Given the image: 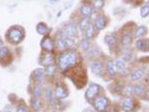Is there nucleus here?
I'll return each mask as SVG.
<instances>
[{
    "label": "nucleus",
    "instance_id": "nucleus-31",
    "mask_svg": "<svg viewBox=\"0 0 149 112\" xmlns=\"http://www.w3.org/2000/svg\"><path fill=\"white\" fill-rule=\"evenodd\" d=\"M55 73H56V66H53V65H50L48 66L47 68V73L50 75V77H52V75H55Z\"/></svg>",
    "mask_w": 149,
    "mask_h": 112
},
{
    "label": "nucleus",
    "instance_id": "nucleus-35",
    "mask_svg": "<svg viewBox=\"0 0 149 112\" xmlns=\"http://www.w3.org/2000/svg\"><path fill=\"white\" fill-rule=\"evenodd\" d=\"M40 107H41V102L39 100L36 99V100L33 101V108H34L35 110H39Z\"/></svg>",
    "mask_w": 149,
    "mask_h": 112
},
{
    "label": "nucleus",
    "instance_id": "nucleus-33",
    "mask_svg": "<svg viewBox=\"0 0 149 112\" xmlns=\"http://www.w3.org/2000/svg\"><path fill=\"white\" fill-rule=\"evenodd\" d=\"M98 54V49L97 47H95L92 49V51H91V53L88 54V58H95V57L97 56Z\"/></svg>",
    "mask_w": 149,
    "mask_h": 112
},
{
    "label": "nucleus",
    "instance_id": "nucleus-22",
    "mask_svg": "<svg viewBox=\"0 0 149 112\" xmlns=\"http://www.w3.org/2000/svg\"><path fill=\"white\" fill-rule=\"evenodd\" d=\"M132 41V36L130 35V33H126L125 35H123V37H122L121 39V43L123 46H127V45H129Z\"/></svg>",
    "mask_w": 149,
    "mask_h": 112
},
{
    "label": "nucleus",
    "instance_id": "nucleus-28",
    "mask_svg": "<svg viewBox=\"0 0 149 112\" xmlns=\"http://www.w3.org/2000/svg\"><path fill=\"white\" fill-rule=\"evenodd\" d=\"M44 70H42V68H37L35 71H34V77L37 80H40L42 77L44 75Z\"/></svg>",
    "mask_w": 149,
    "mask_h": 112
},
{
    "label": "nucleus",
    "instance_id": "nucleus-18",
    "mask_svg": "<svg viewBox=\"0 0 149 112\" xmlns=\"http://www.w3.org/2000/svg\"><path fill=\"white\" fill-rule=\"evenodd\" d=\"M107 71H109V73L111 77H113V75H116V68H115V66H114V64L112 63V62H107Z\"/></svg>",
    "mask_w": 149,
    "mask_h": 112
},
{
    "label": "nucleus",
    "instance_id": "nucleus-36",
    "mask_svg": "<svg viewBox=\"0 0 149 112\" xmlns=\"http://www.w3.org/2000/svg\"><path fill=\"white\" fill-rule=\"evenodd\" d=\"M131 92H132L131 86H126V88H125V96L129 97V96H130V94H131Z\"/></svg>",
    "mask_w": 149,
    "mask_h": 112
},
{
    "label": "nucleus",
    "instance_id": "nucleus-30",
    "mask_svg": "<svg viewBox=\"0 0 149 112\" xmlns=\"http://www.w3.org/2000/svg\"><path fill=\"white\" fill-rule=\"evenodd\" d=\"M44 64L47 66H50V65H53V64H54V58H53L52 55H48V56L45 57Z\"/></svg>",
    "mask_w": 149,
    "mask_h": 112
},
{
    "label": "nucleus",
    "instance_id": "nucleus-3",
    "mask_svg": "<svg viewBox=\"0 0 149 112\" xmlns=\"http://www.w3.org/2000/svg\"><path fill=\"white\" fill-rule=\"evenodd\" d=\"M93 107L98 112H105L109 107V99L107 97H97L95 101H93Z\"/></svg>",
    "mask_w": 149,
    "mask_h": 112
},
{
    "label": "nucleus",
    "instance_id": "nucleus-8",
    "mask_svg": "<svg viewBox=\"0 0 149 112\" xmlns=\"http://www.w3.org/2000/svg\"><path fill=\"white\" fill-rule=\"evenodd\" d=\"M72 80L74 82V84H77V82H78V80H83L84 82L86 83V73H85V71H81V70L80 68V70H78V71H74V77H72Z\"/></svg>",
    "mask_w": 149,
    "mask_h": 112
},
{
    "label": "nucleus",
    "instance_id": "nucleus-5",
    "mask_svg": "<svg viewBox=\"0 0 149 112\" xmlns=\"http://www.w3.org/2000/svg\"><path fill=\"white\" fill-rule=\"evenodd\" d=\"M100 90V86L98 84H95V83L91 84L90 87H88V88L86 89V98L88 99V100L93 99V97L97 96V95L98 94Z\"/></svg>",
    "mask_w": 149,
    "mask_h": 112
},
{
    "label": "nucleus",
    "instance_id": "nucleus-10",
    "mask_svg": "<svg viewBox=\"0 0 149 112\" xmlns=\"http://www.w3.org/2000/svg\"><path fill=\"white\" fill-rule=\"evenodd\" d=\"M55 95H56L57 98L64 99L68 96V93H67L66 89H65L63 86H57L56 90H55Z\"/></svg>",
    "mask_w": 149,
    "mask_h": 112
},
{
    "label": "nucleus",
    "instance_id": "nucleus-1",
    "mask_svg": "<svg viewBox=\"0 0 149 112\" xmlns=\"http://www.w3.org/2000/svg\"><path fill=\"white\" fill-rule=\"evenodd\" d=\"M78 62V56L74 52H67L62 55L59 59V66L62 71H65L72 68Z\"/></svg>",
    "mask_w": 149,
    "mask_h": 112
},
{
    "label": "nucleus",
    "instance_id": "nucleus-26",
    "mask_svg": "<svg viewBox=\"0 0 149 112\" xmlns=\"http://www.w3.org/2000/svg\"><path fill=\"white\" fill-rule=\"evenodd\" d=\"M42 90H43L42 84H41V83H38V84L34 87V89H33V94H34L35 96L39 97L42 95Z\"/></svg>",
    "mask_w": 149,
    "mask_h": 112
},
{
    "label": "nucleus",
    "instance_id": "nucleus-21",
    "mask_svg": "<svg viewBox=\"0 0 149 112\" xmlns=\"http://www.w3.org/2000/svg\"><path fill=\"white\" fill-rule=\"evenodd\" d=\"M114 66H115V68H116V70L121 71L122 70H124V68H126V62L124 61V59H117V61L115 62Z\"/></svg>",
    "mask_w": 149,
    "mask_h": 112
},
{
    "label": "nucleus",
    "instance_id": "nucleus-13",
    "mask_svg": "<svg viewBox=\"0 0 149 112\" xmlns=\"http://www.w3.org/2000/svg\"><path fill=\"white\" fill-rule=\"evenodd\" d=\"M143 75H144V71L139 68V70H136L132 73L131 80H133V82H137V80H140L141 78L143 77Z\"/></svg>",
    "mask_w": 149,
    "mask_h": 112
},
{
    "label": "nucleus",
    "instance_id": "nucleus-41",
    "mask_svg": "<svg viewBox=\"0 0 149 112\" xmlns=\"http://www.w3.org/2000/svg\"><path fill=\"white\" fill-rule=\"evenodd\" d=\"M6 112H12L11 110H8V111H6Z\"/></svg>",
    "mask_w": 149,
    "mask_h": 112
},
{
    "label": "nucleus",
    "instance_id": "nucleus-14",
    "mask_svg": "<svg viewBox=\"0 0 149 112\" xmlns=\"http://www.w3.org/2000/svg\"><path fill=\"white\" fill-rule=\"evenodd\" d=\"M36 31H37L39 35H46L49 29H48L47 25L45 23H39L37 25V27H36Z\"/></svg>",
    "mask_w": 149,
    "mask_h": 112
},
{
    "label": "nucleus",
    "instance_id": "nucleus-15",
    "mask_svg": "<svg viewBox=\"0 0 149 112\" xmlns=\"http://www.w3.org/2000/svg\"><path fill=\"white\" fill-rule=\"evenodd\" d=\"M95 28L97 30H102L105 28V25H107V21H105V18L104 17H100L95 20Z\"/></svg>",
    "mask_w": 149,
    "mask_h": 112
},
{
    "label": "nucleus",
    "instance_id": "nucleus-27",
    "mask_svg": "<svg viewBox=\"0 0 149 112\" xmlns=\"http://www.w3.org/2000/svg\"><path fill=\"white\" fill-rule=\"evenodd\" d=\"M143 87L141 86V85H135L134 86V88L132 89V91H133V93L136 95V96H140L141 94L143 93Z\"/></svg>",
    "mask_w": 149,
    "mask_h": 112
},
{
    "label": "nucleus",
    "instance_id": "nucleus-24",
    "mask_svg": "<svg viewBox=\"0 0 149 112\" xmlns=\"http://www.w3.org/2000/svg\"><path fill=\"white\" fill-rule=\"evenodd\" d=\"M105 43L109 45V47H113L115 44H116V38L112 35H109V36H107L105 37Z\"/></svg>",
    "mask_w": 149,
    "mask_h": 112
},
{
    "label": "nucleus",
    "instance_id": "nucleus-17",
    "mask_svg": "<svg viewBox=\"0 0 149 112\" xmlns=\"http://www.w3.org/2000/svg\"><path fill=\"white\" fill-rule=\"evenodd\" d=\"M57 48L59 50H65L67 48L66 43H65L62 33H60L59 36H57Z\"/></svg>",
    "mask_w": 149,
    "mask_h": 112
},
{
    "label": "nucleus",
    "instance_id": "nucleus-7",
    "mask_svg": "<svg viewBox=\"0 0 149 112\" xmlns=\"http://www.w3.org/2000/svg\"><path fill=\"white\" fill-rule=\"evenodd\" d=\"M121 106L125 112H131L134 108V101L130 97H126L121 100Z\"/></svg>",
    "mask_w": 149,
    "mask_h": 112
},
{
    "label": "nucleus",
    "instance_id": "nucleus-9",
    "mask_svg": "<svg viewBox=\"0 0 149 112\" xmlns=\"http://www.w3.org/2000/svg\"><path fill=\"white\" fill-rule=\"evenodd\" d=\"M41 46L46 52H52L53 49H54V43H53L50 37H45L44 40L41 43Z\"/></svg>",
    "mask_w": 149,
    "mask_h": 112
},
{
    "label": "nucleus",
    "instance_id": "nucleus-34",
    "mask_svg": "<svg viewBox=\"0 0 149 112\" xmlns=\"http://www.w3.org/2000/svg\"><path fill=\"white\" fill-rule=\"evenodd\" d=\"M46 92H47V98H48V100L52 101L53 100V95H52V89H51V87H47Z\"/></svg>",
    "mask_w": 149,
    "mask_h": 112
},
{
    "label": "nucleus",
    "instance_id": "nucleus-39",
    "mask_svg": "<svg viewBox=\"0 0 149 112\" xmlns=\"http://www.w3.org/2000/svg\"><path fill=\"white\" fill-rule=\"evenodd\" d=\"M83 112H93V111L91 110V109H86V110H84Z\"/></svg>",
    "mask_w": 149,
    "mask_h": 112
},
{
    "label": "nucleus",
    "instance_id": "nucleus-38",
    "mask_svg": "<svg viewBox=\"0 0 149 112\" xmlns=\"http://www.w3.org/2000/svg\"><path fill=\"white\" fill-rule=\"evenodd\" d=\"M116 91H117V93H121V91H122V85L120 84H118L116 86Z\"/></svg>",
    "mask_w": 149,
    "mask_h": 112
},
{
    "label": "nucleus",
    "instance_id": "nucleus-2",
    "mask_svg": "<svg viewBox=\"0 0 149 112\" xmlns=\"http://www.w3.org/2000/svg\"><path fill=\"white\" fill-rule=\"evenodd\" d=\"M7 37H8L9 41L11 43H13V44H18V43H20L24 39L25 34H24V31L22 28L12 27L11 29L8 31Z\"/></svg>",
    "mask_w": 149,
    "mask_h": 112
},
{
    "label": "nucleus",
    "instance_id": "nucleus-12",
    "mask_svg": "<svg viewBox=\"0 0 149 112\" xmlns=\"http://www.w3.org/2000/svg\"><path fill=\"white\" fill-rule=\"evenodd\" d=\"M93 11V8L90 5V4H86V5L81 6V15L85 16V17H88L90 15H92Z\"/></svg>",
    "mask_w": 149,
    "mask_h": 112
},
{
    "label": "nucleus",
    "instance_id": "nucleus-25",
    "mask_svg": "<svg viewBox=\"0 0 149 112\" xmlns=\"http://www.w3.org/2000/svg\"><path fill=\"white\" fill-rule=\"evenodd\" d=\"M88 24H90V19H88V17H85L83 19V20L81 21L80 23V30L81 31V32H84L86 27L88 26Z\"/></svg>",
    "mask_w": 149,
    "mask_h": 112
},
{
    "label": "nucleus",
    "instance_id": "nucleus-23",
    "mask_svg": "<svg viewBox=\"0 0 149 112\" xmlns=\"http://www.w3.org/2000/svg\"><path fill=\"white\" fill-rule=\"evenodd\" d=\"M148 13H149V2H146L142 6V8H141L140 15H141V17L145 18V17H148Z\"/></svg>",
    "mask_w": 149,
    "mask_h": 112
},
{
    "label": "nucleus",
    "instance_id": "nucleus-19",
    "mask_svg": "<svg viewBox=\"0 0 149 112\" xmlns=\"http://www.w3.org/2000/svg\"><path fill=\"white\" fill-rule=\"evenodd\" d=\"M9 57V49L7 47L0 48V61H4Z\"/></svg>",
    "mask_w": 149,
    "mask_h": 112
},
{
    "label": "nucleus",
    "instance_id": "nucleus-32",
    "mask_svg": "<svg viewBox=\"0 0 149 112\" xmlns=\"http://www.w3.org/2000/svg\"><path fill=\"white\" fill-rule=\"evenodd\" d=\"M103 5H104V0H95V9H102Z\"/></svg>",
    "mask_w": 149,
    "mask_h": 112
},
{
    "label": "nucleus",
    "instance_id": "nucleus-37",
    "mask_svg": "<svg viewBox=\"0 0 149 112\" xmlns=\"http://www.w3.org/2000/svg\"><path fill=\"white\" fill-rule=\"evenodd\" d=\"M17 112H27V108H26L25 106H20V107H18Z\"/></svg>",
    "mask_w": 149,
    "mask_h": 112
},
{
    "label": "nucleus",
    "instance_id": "nucleus-6",
    "mask_svg": "<svg viewBox=\"0 0 149 112\" xmlns=\"http://www.w3.org/2000/svg\"><path fill=\"white\" fill-rule=\"evenodd\" d=\"M62 34L65 35L66 37L72 38L74 39V36L77 34V29H76V26L74 24H68V25L65 27V30L62 32Z\"/></svg>",
    "mask_w": 149,
    "mask_h": 112
},
{
    "label": "nucleus",
    "instance_id": "nucleus-29",
    "mask_svg": "<svg viewBox=\"0 0 149 112\" xmlns=\"http://www.w3.org/2000/svg\"><path fill=\"white\" fill-rule=\"evenodd\" d=\"M90 47H91L90 40L85 39V40H83V41H81V48H83L84 51H88V50H90L91 49Z\"/></svg>",
    "mask_w": 149,
    "mask_h": 112
},
{
    "label": "nucleus",
    "instance_id": "nucleus-40",
    "mask_svg": "<svg viewBox=\"0 0 149 112\" xmlns=\"http://www.w3.org/2000/svg\"><path fill=\"white\" fill-rule=\"evenodd\" d=\"M2 45H3V43H2V40H0V48L2 47Z\"/></svg>",
    "mask_w": 149,
    "mask_h": 112
},
{
    "label": "nucleus",
    "instance_id": "nucleus-4",
    "mask_svg": "<svg viewBox=\"0 0 149 112\" xmlns=\"http://www.w3.org/2000/svg\"><path fill=\"white\" fill-rule=\"evenodd\" d=\"M90 68L92 73L97 77H102L103 73H104V66H103V64L102 62H93V63L91 64Z\"/></svg>",
    "mask_w": 149,
    "mask_h": 112
},
{
    "label": "nucleus",
    "instance_id": "nucleus-16",
    "mask_svg": "<svg viewBox=\"0 0 149 112\" xmlns=\"http://www.w3.org/2000/svg\"><path fill=\"white\" fill-rule=\"evenodd\" d=\"M86 31V38L88 40H91L93 38V36H95V29H93V24H88V26L86 27V29L85 30Z\"/></svg>",
    "mask_w": 149,
    "mask_h": 112
},
{
    "label": "nucleus",
    "instance_id": "nucleus-20",
    "mask_svg": "<svg viewBox=\"0 0 149 112\" xmlns=\"http://www.w3.org/2000/svg\"><path fill=\"white\" fill-rule=\"evenodd\" d=\"M146 32H147V28L144 27V26H140V27H138L137 29L135 31V38L137 39V38H141L142 36H144L146 34Z\"/></svg>",
    "mask_w": 149,
    "mask_h": 112
},
{
    "label": "nucleus",
    "instance_id": "nucleus-11",
    "mask_svg": "<svg viewBox=\"0 0 149 112\" xmlns=\"http://www.w3.org/2000/svg\"><path fill=\"white\" fill-rule=\"evenodd\" d=\"M136 48H137L138 50H140V51H147V48H148V40L147 39H142V40H138L137 42H136L135 44Z\"/></svg>",
    "mask_w": 149,
    "mask_h": 112
}]
</instances>
